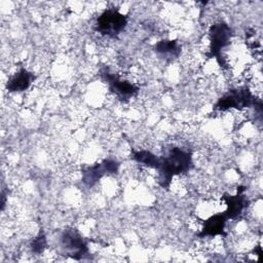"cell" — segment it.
<instances>
[{
	"instance_id": "2",
	"label": "cell",
	"mask_w": 263,
	"mask_h": 263,
	"mask_svg": "<svg viewBox=\"0 0 263 263\" xmlns=\"http://www.w3.org/2000/svg\"><path fill=\"white\" fill-rule=\"evenodd\" d=\"M210 49L206 52L208 58H215L221 68L227 69L228 65L222 54V49L225 48L231 41L232 30L224 22H219L211 26L209 30Z\"/></svg>"
},
{
	"instance_id": "13",
	"label": "cell",
	"mask_w": 263,
	"mask_h": 263,
	"mask_svg": "<svg viewBox=\"0 0 263 263\" xmlns=\"http://www.w3.org/2000/svg\"><path fill=\"white\" fill-rule=\"evenodd\" d=\"M47 246V241H46V237L44 234H40L38 235L31 243V250L34 254H41L45 248Z\"/></svg>"
},
{
	"instance_id": "4",
	"label": "cell",
	"mask_w": 263,
	"mask_h": 263,
	"mask_svg": "<svg viewBox=\"0 0 263 263\" xmlns=\"http://www.w3.org/2000/svg\"><path fill=\"white\" fill-rule=\"evenodd\" d=\"M127 26V16L119 12L118 9L108 8L104 10L96 20L95 30L102 36L115 38Z\"/></svg>"
},
{
	"instance_id": "11",
	"label": "cell",
	"mask_w": 263,
	"mask_h": 263,
	"mask_svg": "<svg viewBox=\"0 0 263 263\" xmlns=\"http://www.w3.org/2000/svg\"><path fill=\"white\" fill-rule=\"evenodd\" d=\"M154 51L166 61L177 59L181 53V45L177 40H160L154 45Z\"/></svg>"
},
{
	"instance_id": "7",
	"label": "cell",
	"mask_w": 263,
	"mask_h": 263,
	"mask_svg": "<svg viewBox=\"0 0 263 263\" xmlns=\"http://www.w3.org/2000/svg\"><path fill=\"white\" fill-rule=\"evenodd\" d=\"M119 163L114 159H105L101 163L88 166L82 171V182L88 188L95 186L107 174H116Z\"/></svg>"
},
{
	"instance_id": "3",
	"label": "cell",
	"mask_w": 263,
	"mask_h": 263,
	"mask_svg": "<svg viewBox=\"0 0 263 263\" xmlns=\"http://www.w3.org/2000/svg\"><path fill=\"white\" fill-rule=\"evenodd\" d=\"M251 106L261 108V101L256 102V97L248 87L232 88L224 93L214 106L215 111H227L229 109H245Z\"/></svg>"
},
{
	"instance_id": "8",
	"label": "cell",
	"mask_w": 263,
	"mask_h": 263,
	"mask_svg": "<svg viewBox=\"0 0 263 263\" xmlns=\"http://www.w3.org/2000/svg\"><path fill=\"white\" fill-rule=\"evenodd\" d=\"M246 190L245 186H239L237 188V193L235 195H230L225 193L222 197V199L226 202L227 209L224 212L226 217L228 219L234 220L240 217L243 213V211L247 209L249 201L243 194V191Z\"/></svg>"
},
{
	"instance_id": "6",
	"label": "cell",
	"mask_w": 263,
	"mask_h": 263,
	"mask_svg": "<svg viewBox=\"0 0 263 263\" xmlns=\"http://www.w3.org/2000/svg\"><path fill=\"white\" fill-rule=\"evenodd\" d=\"M60 243L66 255L74 259L80 260L88 255L87 242L79 232L73 228H67L62 232Z\"/></svg>"
},
{
	"instance_id": "12",
	"label": "cell",
	"mask_w": 263,
	"mask_h": 263,
	"mask_svg": "<svg viewBox=\"0 0 263 263\" xmlns=\"http://www.w3.org/2000/svg\"><path fill=\"white\" fill-rule=\"evenodd\" d=\"M133 157L138 163L143 164L148 167L156 168L157 163H158V157L155 154H153L152 152L147 151V150L134 151Z\"/></svg>"
},
{
	"instance_id": "5",
	"label": "cell",
	"mask_w": 263,
	"mask_h": 263,
	"mask_svg": "<svg viewBox=\"0 0 263 263\" xmlns=\"http://www.w3.org/2000/svg\"><path fill=\"white\" fill-rule=\"evenodd\" d=\"M102 79L108 84L109 90L113 92L121 101L127 102L129 99L137 96L140 87L126 79H122L115 73L110 72L108 69L101 71Z\"/></svg>"
},
{
	"instance_id": "1",
	"label": "cell",
	"mask_w": 263,
	"mask_h": 263,
	"mask_svg": "<svg viewBox=\"0 0 263 263\" xmlns=\"http://www.w3.org/2000/svg\"><path fill=\"white\" fill-rule=\"evenodd\" d=\"M193 167L192 153L186 148L174 146L168 149L165 155L158 157L155 170L158 172L159 185L167 189L175 176L188 173Z\"/></svg>"
},
{
	"instance_id": "9",
	"label": "cell",
	"mask_w": 263,
	"mask_h": 263,
	"mask_svg": "<svg viewBox=\"0 0 263 263\" xmlns=\"http://www.w3.org/2000/svg\"><path fill=\"white\" fill-rule=\"evenodd\" d=\"M228 218L224 213H219L211 216L203 222V226L201 231L198 233V237H208V236H216L223 235L225 236V225Z\"/></svg>"
},
{
	"instance_id": "10",
	"label": "cell",
	"mask_w": 263,
	"mask_h": 263,
	"mask_svg": "<svg viewBox=\"0 0 263 263\" xmlns=\"http://www.w3.org/2000/svg\"><path fill=\"white\" fill-rule=\"evenodd\" d=\"M35 76L27 69L22 68L14 75H12L6 83V89L9 92H22L27 90L34 81Z\"/></svg>"
}]
</instances>
